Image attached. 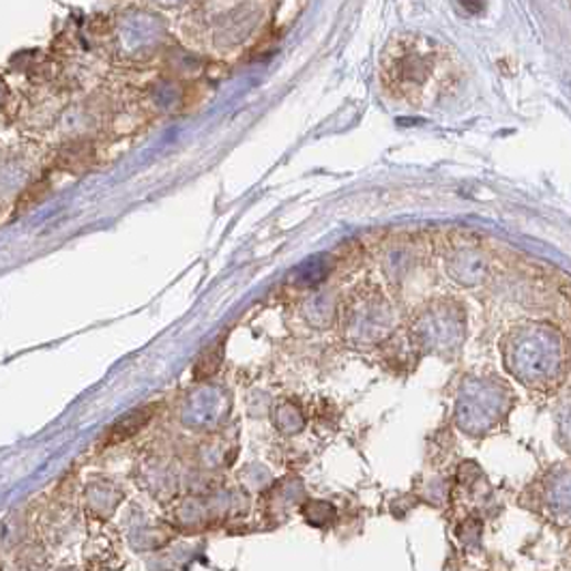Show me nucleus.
I'll list each match as a JSON object with an SVG mask.
<instances>
[{
    "mask_svg": "<svg viewBox=\"0 0 571 571\" xmlns=\"http://www.w3.org/2000/svg\"><path fill=\"white\" fill-rule=\"evenodd\" d=\"M151 413L152 409H140V411H136V413L123 417V420L118 421L115 427H113V432L108 434V441L116 443V441H123V438L134 436L142 425H147V421L151 420Z\"/></svg>",
    "mask_w": 571,
    "mask_h": 571,
    "instance_id": "1",
    "label": "nucleus"
}]
</instances>
